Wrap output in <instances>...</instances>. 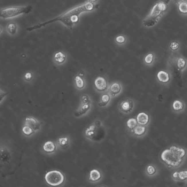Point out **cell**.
Returning a JSON list of instances; mask_svg holds the SVG:
<instances>
[{
  "label": "cell",
  "mask_w": 187,
  "mask_h": 187,
  "mask_svg": "<svg viewBox=\"0 0 187 187\" xmlns=\"http://www.w3.org/2000/svg\"><path fill=\"white\" fill-rule=\"evenodd\" d=\"M101 177V174L99 171L97 170L94 169L90 172L89 180L90 181L96 182L98 181Z\"/></svg>",
  "instance_id": "13"
},
{
  "label": "cell",
  "mask_w": 187,
  "mask_h": 187,
  "mask_svg": "<svg viewBox=\"0 0 187 187\" xmlns=\"http://www.w3.org/2000/svg\"><path fill=\"white\" fill-rule=\"evenodd\" d=\"M127 125L128 127L130 129H134L137 126V121L134 118L129 119L127 122Z\"/></svg>",
  "instance_id": "22"
},
{
  "label": "cell",
  "mask_w": 187,
  "mask_h": 187,
  "mask_svg": "<svg viewBox=\"0 0 187 187\" xmlns=\"http://www.w3.org/2000/svg\"><path fill=\"white\" fill-rule=\"evenodd\" d=\"M186 153L180 147L172 146L164 150L161 154V159L169 167H176L181 165Z\"/></svg>",
  "instance_id": "2"
},
{
  "label": "cell",
  "mask_w": 187,
  "mask_h": 187,
  "mask_svg": "<svg viewBox=\"0 0 187 187\" xmlns=\"http://www.w3.org/2000/svg\"><path fill=\"white\" fill-rule=\"evenodd\" d=\"M94 84L96 89L98 91H104L107 88V82L104 77H97L94 80Z\"/></svg>",
  "instance_id": "8"
},
{
  "label": "cell",
  "mask_w": 187,
  "mask_h": 187,
  "mask_svg": "<svg viewBox=\"0 0 187 187\" xmlns=\"http://www.w3.org/2000/svg\"><path fill=\"white\" fill-rule=\"evenodd\" d=\"M153 55L152 53H149L145 57V61L146 63L150 64L152 63L153 61Z\"/></svg>",
  "instance_id": "27"
},
{
  "label": "cell",
  "mask_w": 187,
  "mask_h": 187,
  "mask_svg": "<svg viewBox=\"0 0 187 187\" xmlns=\"http://www.w3.org/2000/svg\"><path fill=\"white\" fill-rule=\"evenodd\" d=\"M11 153L10 151L5 147L1 148V161L3 163H9L11 158Z\"/></svg>",
  "instance_id": "9"
},
{
  "label": "cell",
  "mask_w": 187,
  "mask_h": 187,
  "mask_svg": "<svg viewBox=\"0 0 187 187\" xmlns=\"http://www.w3.org/2000/svg\"><path fill=\"white\" fill-rule=\"evenodd\" d=\"M173 108L175 111L182 110L184 108V104L181 101L176 100L173 104Z\"/></svg>",
  "instance_id": "21"
},
{
  "label": "cell",
  "mask_w": 187,
  "mask_h": 187,
  "mask_svg": "<svg viewBox=\"0 0 187 187\" xmlns=\"http://www.w3.org/2000/svg\"><path fill=\"white\" fill-rule=\"evenodd\" d=\"M173 177L176 180H178V172H176L173 174Z\"/></svg>",
  "instance_id": "33"
},
{
  "label": "cell",
  "mask_w": 187,
  "mask_h": 187,
  "mask_svg": "<svg viewBox=\"0 0 187 187\" xmlns=\"http://www.w3.org/2000/svg\"><path fill=\"white\" fill-rule=\"evenodd\" d=\"M94 7L93 3L91 2L85 3L84 4L80 5L68 10L63 14L52 20L46 22L40 23L33 26L27 28L26 30L30 32L36 29H39L54 22L60 21L65 26L71 28L73 25L78 22L79 14L83 12L89 11Z\"/></svg>",
  "instance_id": "1"
},
{
  "label": "cell",
  "mask_w": 187,
  "mask_h": 187,
  "mask_svg": "<svg viewBox=\"0 0 187 187\" xmlns=\"http://www.w3.org/2000/svg\"><path fill=\"white\" fill-rule=\"evenodd\" d=\"M66 56L62 52H59L56 53L54 56V60L58 63H62L65 61Z\"/></svg>",
  "instance_id": "15"
},
{
  "label": "cell",
  "mask_w": 187,
  "mask_h": 187,
  "mask_svg": "<svg viewBox=\"0 0 187 187\" xmlns=\"http://www.w3.org/2000/svg\"><path fill=\"white\" fill-rule=\"evenodd\" d=\"M170 0H159L153 7L149 15L143 21L144 25L153 26L157 23L159 19L166 11Z\"/></svg>",
  "instance_id": "3"
},
{
  "label": "cell",
  "mask_w": 187,
  "mask_h": 187,
  "mask_svg": "<svg viewBox=\"0 0 187 187\" xmlns=\"http://www.w3.org/2000/svg\"><path fill=\"white\" fill-rule=\"evenodd\" d=\"M121 90V87L117 83H114L111 85L109 91L112 96H115L120 93Z\"/></svg>",
  "instance_id": "12"
},
{
  "label": "cell",
  "mask_w": 187,
  "mask_h": 187,
  "mask_svg": "<svg viewBox=\"0 0 187 187\" xmlns=\"http://www.w3.org/2000/svg\"><path fill=\"white\" fill-rule=\"evenodd\" d=\"M25 125L30 127L34 132H36L41 129V124L36 119L32 117H26L25 120Z\"/></svg>",
  "instance_id": "7"
},
{
  "label": "cell",
  "mask_w": 187,
  "mask_h": 187,
  "mask_svg": "<svg viewBox=\"0 0 187 187\" xmlns=\"http://www.w3.org/2000/svg\"><path fill=\"white\" fill-rule=\"evenodd\" d=\"M156 171L155 168L153 165H149L147 167V172L149 175L154 174L155 173Z\"/></svg>",
  "instance_id": "28"
},
{
  "label": "cell",
  "mask_w": 187,
  "mask_h": 187,
  "mask_svg": "<svg viewBox=\"0 0 187 187\" xmlns=\"http://www.w3.org/2000/svg\"><path fill=\"white\" fill-rule=\"evenodd\" d=\"M45 180L49 185L52 186H58L63 183L65 177L61 172L53 170L48 172L45 176Z\"/></svg>",
  "instance_id": "5"
},
{
  "label": "cell",
  "mask_w": 187,
  "mask_h": 187,
  "mask_svg": "<svg viewBox=\"0 0 187 187\" xmlns=\"http://www.w3.org/2000/svg\"><path fill=\"white\" fill-rule=\"evenodd\" d=\"M87 107L86 105H84L83 106L81 107V109L76 112L75 114L76 117H79L85 113V112L89 109Z\"/></svg>",
  "instance_id": "24"
},
{
  "label": "cell",
  "mask_w": 187,
  "mask_h": 187,
  "mask_svg": "<svg viewBox=\"0 0 187 187\" xmlns=\"http://www.w3.org/2000/svg\"><path fill=\"white\" fill-rule=\"evenodd\" d=\"M187 179V170H183L178 172V180L184 181Z\"/></svg>",
  "instance_id": "25"
},
{
  "label": "cell",
  "mask_w": 187,
  "mask_h": 187,
  "mask_svg": "<svg viewBox=\"0 0 187 187\" xmlns=\"http://www.w3.org/2000/svg\"><path fill=\"white\" fill-rule=\"evenodd\" d=\"M32 6L20 7H10L1 10V17L3 18H12L21 14H29L32 11Z\"/></svg>",
  "instance_id": "4"
},
{
  "label": "cell",
  "mask_w": 187,
  "mask_h": 187,
  "mask_svg": "<svg viewBox=\"0 0 187 187\" xmlns=\"http://www.w3.org/2000/svg\"><path fill=\"white\" fill-rule=\"evenodd\" d=\"M110 100V97L108 94H105L101 97V102L98 104L100 106H105L108 104Z\"/></svg>",
  "instance_id": "17"
},
{
  "label": "cell",
  "mask_w": 187,
  "mask_h": 187,
  "mask_svg": "<svg viewBox=\"0 0 187 187\" xmlns=\"http://www.w3.org/2000/svg\"><path fill=\"white\" fill-rule=\"evenodd\" d=\"M186 64V61L184 59L180 58L179 59L177 62V66L180 69H184Z\"/></svg>",
  "instance_id": "26"
},
{
  "label": "cell",
  "mask_w": 187,
  "mask_h": 187,
  "mask_svg": "<svg viewBox=\"0 0 187 187\" xmlns=\"http://www.w3.org/2000/svg\"><path fill=\"white\" fill-rule=\"evenodd\" d=\"M90 1H92V2H95L97 0H90Z\"/></svg>",
  "instance_id": "34"
},
{
  "label": "cell",
  "mask_w": 187,
  "mask_h": 187,
  "mask_svg": "<svg viewBox=\"0 0 187 187\" xmlns=\"http://www.w3.org/2000/svg\"><path fill=\"white\" fill-rule=\"evenodd\" d=\"M22 130L24 134L27 136H30L34 132L30 127L28 126L27 125H24V126L22 128Z\"/></svg>",
  "instance_id": "23"
},
{
  "label": "cell",
  "mask_w": 187,
  "mask_h": 187,
  "mask_svg": "<svg viewBox=\"0 0 187 187\" xmlns=\"http://www.w3.org/2000/svg\"><path fill=\"white\" fill-rule=\"evenodd\" d=\"M17 25L14 23H11L9 24L7 26L8 32L11 34H15L17 32Z\"/></svg>",
  "instance_id": "19"
},
{
  "label": "cell",
  "mask_w": 187,
  "mask_h": 187,
  "mask_svg": "<svg viewBox=\"0 0 187 187\" xmlns=\"http://www.w3.org/2000/svg\"><path fill=\"white\" fill-rule=\"evenodd\" d=\"M175 3L178 5L187 4V0H174Z\"/></svg>",
  "instance_id": "31"
},
{
  "label": "cell",
  "mask_w": 187,
  "mask_h": 187,
  "mask_svg": "<svg viewBox=\"0 0 187 187\" xmlns=\"http://www.w3.org/2000/svg\"><path fill=\"white\" fill-rule=\"evenodd\" d=\"M25 79L28 81H30L32 78V75L30 72L26 73L25 75Z\"/></svg>",
  "instance_id": "32"
},
{
  "label": "cell",
  "mask_w": 187,
  "mask_h": 187,
  "mask_svg": "<svg viewBox=\"0 0 187 187\" xmlns=\"http://www.w3.org/2000/svg\"><path fill=\"white\" fill-rule=\"evenodd\" d=\"M69 139L68 137H61L58 139V145L62 147L67 146L69 145Z\"/></svg>",
  "instance_id": "16"
},
{
  "label": "cell",
  "mask_w": 187,
  "mask_h": 187,
  "mask_svg": "<svg viewBox=\"0 0 187 187\" xmlns=\"http://www.w3.org/2000/svg\"><path fill=\"white\" fill-rule=\"evenodd\" d=\"M133 132L134 133L137 135H141L145 133V126L139 125L137 126L134 128Z\"/></svg>",
  "instance_id": "18"
},
{
  "label": "cell",
  "mask_w": 187,
  "mask_h": 187,
  "mask_svg": "<svg viewBox=\"0 0 187 187\" xmlns=\"http://www.w3.org/2000/svg\"><path fill=\"white\" fill-rule=\"evenodd\" d=\"M134 106V103L132 100L127 98L122 100L119 104V108L121 111L124 113H129L132 110Z\"/></svg>",
  "instance_id": "6"
},
{
  "label": "cell",
  "mask_w": 187,
  "mask_h": 187,
  "mask_svg": "<svg viewBox=\"0 0 187 187\" xmlns=\"http://www.w3.org/2000/svg\"><path fill=\"white\" fill-rule=\"evenodd\" d=\"M157 77L159 81L163 83H166L169 81V74L167 72L160 71L157 74Z\"/></svg>",
  "instance_id": "14"
},
{
  "label": "cell",
  "mask_w": 187,
  "mask_h": 187,
  "mask_svg": "<svg viewBox=\"0 0 187 187\" xmlns=\"http://www.w3.org/2000/svg\"><path fill=\"white\" fill-rule=\"evenodd\" d=\"M116 41L119 44H123L125 42V37L122 36H118L116 38Z\"/></svg>",
  "instance_id": "29"
},
{
  "label": "cell",
  "mask_w": 187,
  "mask_h": 187,
  "mask_svg": "<svg viewBox=\"0 0 187 187\" xmlns=\"http://www.w3.org/2000/svg\"><path fill=\"white\" fill-rule=\"evenodd\" d=\"M179 46L178 43L176 41H173L171 43L170 45L171 48L173 50H176L178 48Z\"/></svg>",
  "instance_id": "30"
},
{
  "label": "cell",
  "mask_w": 187,
  "mask_h": 187,
  "mask_svg": "<svg viewBox=\"0 0 187 187\" xmlns=\"http://www.w3.org/2000/svg\"><path fill=\"white\" fill-rule=\"evenodd\" d=\"M75 80L77 88L81 89L84 87L85 85V82L81 77L79 76H76Z\"/></svg>",
  "instance_id": "20"
},
{
  "label": "cell",
  "mask_w": 187,
  "mask_h": 187,
  "mask_svg": "<svg viewBox=\"0 0 187 187\" xmlns=\"http://www.w3.org/2000/svg\"><path fill=\"white\" fill-rule=\"evenodd\" d=\"M137 122L140 125H146L149 121V116L144 112L140 113L137 116Z\"/></svg>",
  "instance_id": "10"
},
{
  "label": "cell",
  "mask_w": 187,
  "mask_h": 187,
  "mask_svg": "<svg viewBox=\"0 0 187 187\" xmlns=\"http://www.w3.org/2000/svg\"><path fill=\"white\" fill-rule=\"evenodd\" d=\"M56 149L55 144L51 141H46L43 145V149L47 153H52L55 151Z\"/></svg>",
  "instance_id": "11"
}]
</instances>
